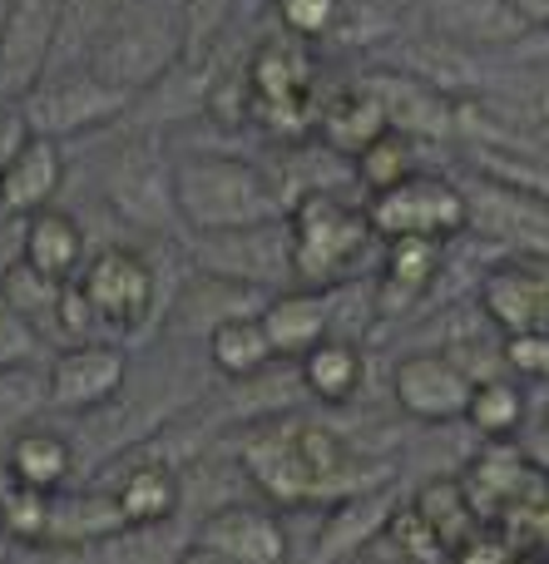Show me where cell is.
Here are the masks:
<instances>
[{
	"mask_svg": "<svg viewBox=\"0 0 549 564\" xmlns=\"http://www.w3.org/2000/svg\"><path fill=\"white\" fill-rule=\"evenodd\" d=\"M243 466L273 506H303V500L337 506L356 490H376L392 480V470L356 476L352 466L362 460L347 456L342 436L322 421H257L243 441Z\"/></svg>",
	"mask_w": 549,
	"mask_h": 564,
	"instance_id": "1",
	"label": "cell"
},
{
	"mask_svg": "<svg viewBox=\"0 0 549 564\" xmlns=\"http://www.w3.org/2000/svg\"><path fill=\"white\" fill-rule=\"evenodd\" d=\"M174 198L184 234H228L287 218L267 184L263 164L223 154V149H188L174 159Z\"/></svg>",
	"mask_w": 549,
	"mask_h": 564,
	"instance_id": "2",
	"label": "cell"
},
{
	"mask_svg": "<svg viewBox=\"0 0 549 564\" xmlns=\"http://www.w3.org/2000/svg\"><path fill=\"white\" fill-rule=\"evenodd\" d=\"M188 59V30L184 10L174 0H129L114 15V25L99 35V45L89 50L85 69L105 85L139 95L154 89L174 75Z\"/></svg>",
	"mask_w": 549,
	"mask_h": 564,
	"instance_id": "3",
	"label": "cell"
},
{
	"mask_svg": "<svg viewBox=\"0 0 549 564\" xmlns=\"http://www.w3.org/2000/svg\"><path fill=\"white\" fill-rule=\"evenodd\" d=\"M293 228V273L297 288H342L352 273L376 253L382 234L372 228L366 204H352L347 194H312L287 214Z\"/></svg>",
	"mask_w": 549,
	"mask_h": 564,
	"instance_id": "4",
	"label": "cell"
},
{
	"mask_svg": "<svg viewBox=\"0 0 549 564\" xmlns=\"http://www.w3.org/2000/svg\"><path fill=\"white\" fill-rule=\"evenodd\" d=\"M188 258L198 273H213L228 282H248L263 292H287L297 288L293 273V228L287 218L253 228H228V234H184Z\"/></svg>",
	"mask_w": 549,
	"mask_h": 564,
	"instance_id": "5",
	"label": "cell"
},
{
	"mask_svg": "<svg viewBox=\"0 0 549 564\" xmlns=\"http://www.w3.org/2000/svg\"><path fill=\"white\" fill-rule=\"evenodd\" d=\"M366 214H372V228L382 234V243H392V238H436V243H451V238L471 234V204H465L461 178H446L436 169H421L406 184L372 194Z\"/></svg>",
	"mask_w": 549,
	"mask_h": 564,
	"instance_id": "6",
	"label": "cell"
},
{
	"mask_svg": "<svg viewBox=\"0 0 549 564\" xmlns=\"http://www.w3.org/2000/svg\"><path fill=\"white\" fill-rule=\"evenodd\" d=\"M465 204H471V234L505 248L510 258H540L549 263V198L491 174H465Z\"/></svg>",
	"mask_w": 549,
	"mask_h": 564,
	"instance_id": "7",
	"label": "cell"
},
{
	"mask_svg": "<svg viewBox=\"0 0 549 564\" xmlns=\"http://www.w3.org/2000/svg\"><path fill=\"white\" fill-rule=\"evenodd\" d=\"M248 85H253L257 124H267L283 139L317 134V85H312V59H307L303 40L297 45H257L248 59Z\"/></svg>",
	"mask_w": 549,
	"mask_h": 564,
	"instance_id": "8",
	"label": "cell"
},
{
	"mask_svg": "<svg viewBox=\"0 0 549 564\" xmlns=\"http://www.w3.org/2000/svg\"><path fill=\"white\" fill-rule=\"evenodd\" d=\"M134 95L95 79L89 69H69V75H50L20 99L30 134H50V139H75V134H95V129L114 124L129 115Z\"/></svg>",
	"mask_w": 549,
	"mask_h": 564,
	"instance_id": "9",
	"label": "cell"
},
{
	"mask_svg": "<svg viewBox=\"0 0 549 564\" xmlns=\"http://www.w3.org/2000/svg\"><path fill=\"white\" fill-rule=\"evenodd\" d=\"M105 198L139 228H154V234L184 228L174 198V159H164L154 139H129L114 149L105 169Z\"/></svg>",
	"mask_w": 549,
	"mask_h": 564,
	"instance_id": "10",
	"label": "cell"
},
{
	"mask_svg": "<svg viewBox=\"0 0 549 564\" xmlns=\"http://www.w3.org/2000/svg\"><path fill=\"white\" fill-rule=\"evenodd\" d=\"M362 85L372 89V99L386 115V129H396V134H411V139H421V144L461 139L465 99L436 89L431 79L411 75V69H402V65H382V69H366Z\"/></svg>",
	"mask_w": 549,
	"mask_h": 564,
	"instance_id": "11",
	"label": "cell"
},
{
	"mask_svg": "<svg viewBox=\"0 0 549 564\" xmlns=\"http://www.w3.org/2000/svg\"><path fill=\"white\" fill-rule=\"evenodd\" d=\"M79 292H85L89 312L99 327L134 332L154 312V263L134 248H99L85 268H79Z\"/></svg>",
	"mask_w": 549,
	"mask_h": 564,
	"instance_id": "12",
	"label": "cell"
},
{
	"mask_svg": "<svg viewBox=\"0 0 549 564\" xmlns=\"http://www.w3.org/2000/svg\"><path fill=\"white\" fill-rule=\"evenodd\" d=\"M59 0H0V95L25 99L45 79Z\"/></svg>",
	"mask_w": 549,
	"mask_h": 564,
	"instance_id": "13",
	"label": "cell"
},
{
	"mask_svg": "<svg viewBox=\"0 0 549 564\" xmlns=\"http://www.w3.org/2000/svg\"><path fill=\"white\" fill-rule=\"evenodd\" d=\"M471 391H475V381L465 377V367L451 351H411L392 371L396 406H402V416L421 421V426L461 421L465 406H471Z\"/></svg>",
	"mask_w": 549,
	"mask_h": 564,
	"instance_id": "14",
	"label": "cell"
},
{
	"mask_svg": "<svg viewBox=\"0 0 549 564\" xmlns=\"http://www.w3.org/2000/svg\"><path fill=\"white\" fill-rule=\"evenodd\" d=\"M50 406L59 411H99L129 381V351L114 341H79L50 361Z\"/></svg>",
	"mask_w": 549,
	"mask_h": 564,
	"instance_id": "15",
	"label": "cell"
},
{
	"mask_svg": "<svg viewBox=\"0 0 549 564\" xmlns=\"http://www.w3.org/2000/svg\"><path fill=\"white\" fill-rule=\"evenodd\" d=\"M481 307L505 337L549 332V263L540 258H505L481 278Z\"/></svg>",
	"mask_w": 549,
	"mask_h": 564,
	"instance_id": "16",
	"label": "cell"
},
{
	"mask_svg": "<svg viewBox=\"0 0 549 564\" xmlns=\"http://www.w3.org/2000/svg\"><path fill=\"white\" fill-rule=\"evenodd\" d=\"M65 188V139L25 134L15 154L0 164V218H35L55 208V194Z\"/></svg>",
	"mask_w": 549,
	"mask_h": 564,
	"instance_id": "17",
	"label": "cell"
},
{
	"mask_svg": "<svg viewBox=\"0 0 549 564\" xmlns=\"http://www.w3.org/2000/svg\"><path fill=\"white\" fill-rule=\"evenodd\" d=\"M194 540L233 564H287V530L267 506H213L198 520Z\"/></svg>",
	"mask_w": 549,
	"mask_h": 564,
	"instance_id": "18",
	"label": "cell"
},
{
	"mask_svg": "<svg viewBox=\"0 0 549 564\" xmlns=\"http://www.w3.org/2000/svg\"><path fill=\"white\" fill-rule=\"evenodd\" d=\"M392 520H396V500H392V490H382V486L337 500V506H327V520H322V530H317L312 564L356 560L366 545H376V540L392 530Z\"/></svg>",
	"mask_w": 549,
	"mask_h": 564,
	"instance_id": "19",
	"label": "cell"
},
{
	"mask_svg": "<svg viewBox=\"0 0 549 564\" xmlns=\"http://www.w3.org/2000/svg\"><path fill=\"white\" fill-rule=\"evenodd\" d=\"M441 268H446V243H436V238H392V243H382V273H376L382 317L411 312L436 288Z\"/></svg>",
	"mask_w": 549,
	"mask_h": 564,
	"instance_id": "20",
	"label": "cell"
},
{
	"mask_svg": "<svg viewBox=\"0 0 549 564\" xmlns=\"http://www.w3.org/2000/svg\"><path fill=\"white\" fill-rule=\"evenodd\" d=\"M263 327L277 361H303L307 351L332 337V297L317 288L273 292V302L263 307Z\"/></svg>",
	"mask_w": 549,
	"mask_h": 564,
	"instance_id": "21",
	"label": "cell"
},
{
	"mask_svg": "<svg viewBox=\"0 0 549 564\" xmlns=\"http://www.w3.org/2000/svg\"><path fill=\"white\" fill-rule=\"evenodd\" d=\"M273 302V292L263 288H248V282H228V278H213V273H198L178 292V327L184 332H198L208 341V332L223 327L233 317H263V307Z\"/></svg>",
	"mask_w": 549,
	"mask_h": 564,
	"instance_id": "22",
	"label": "cell"
},
{
	"mask_svg": "<svg viewBox=\"0 0 549 564\" xmlns=\"http://www.w3.org/2000/svg\"><path fill=\"white\" fill-rule=\"evenodd\" d=\"M20 258L40 273L59 278V282H75L79 268L89 263L85 258V228L75 224V214L65 208H45V214L25 218V234H20Z\"/></svg>",
	"mask_w": 549,
	"mask_h": 564,
	"instance_id": "23",
	"label": "cell"
},
{
	"mask_svg": "<svg viewBox=\"0 0 549 564\" xmlns=\"http://www.w3.org/2000/svg\"><path fill=\"white\" fill-rule=\"evenodd\" d=\"M317 134H322L337 154L356 159L362 149H372L376 139L386 134V115L372 99V89L356 79V85H347L342 95H332L322 105V115H317Z\"/></svg>",
	"mask_w": 549,
	"mask_h": 564,
	"instance_id": "24",
	"label": "cell"
},
{
	"mask_svg": "<svg viewBox=\"0 0 549 564\" xmlns=\"http://www.w3.org/2000/svg\"><path fill=\"white\" fill-rule=\"evenodd\" d=\"M119 510H124L129 530H154L164 520L178 516V500H184V476H178L168 460H144L134 466L114 490Z\"/></svg>",
	"mask_w": 549,
	"mask_h": 564,
	"instance_id": "25",
	"label": "cell"
},
{
	"mask_svg": "<svg viewBox=\"0 0 549 564\" xmlns=\"http://www.w3.org/2000/svg\"><path fill=\"white\" fill-rule=\"evenodd\" d=\"M129 0H59V25H55V50H50V75H69V69H85L89 50L99 45L114 15Z\"/></svg>",
	"mask_w": 549,
	"mask_h": 564,
	"instance_id": "26",
	"label": "cell"
},
{
	"mask_svg": "<svg viewBox=\"0 0 549 564\" xmlns=\"http://www.w3.org/2000/svg\"><path fill=\"white\" fill-rule=\"evenodd\" d=\"M362 347L347 337H327L322 347H312L303 361H297V377H303V391L307 397H317L322 406H342V401L356 397V387H362Z\"/></svg>",
	"mask_w": 549,
	"mask_h": 564,
	"instance_id": "27",
	"label": "cell"
},
{
	"mask_svg": "<svg viewBox=\"0 0 549 564\" xmlns=\"http://www.w3.org/2000/svg\"><path fill=\"white\" fill-rule=\"evenodd\" d=\"M208 361H213V371L228 381L263 377L277 361L263 317H233V322H223V327H213L208 332Z\"/></svg>",
	"mask_w": 549,
	"mask_h": 564,
	"instance_id": "28",
	"label": "cell"
},
{
	"mask_svg": "<svg viewBox=\"0 0 549 564\" xmlns=\"http://www.w3.org/2000/svg\"><path fill=\"white\" fill-rule=\"evenodd\" d=\"M6 466L15 476V486L55 496L69 480V470H75V456H69V441L55 436V431H15L6 451Z\"/></svg>",
	"mask_w": 549,
	"mask_h": 564,
	"instance_id": "29",
	"label": "cell"
},
{
	"mask_svg": "<svg viewBox=\"0 0 549 564\" xmlns=\"http://www.w3.org/2000/svg\"><path fill=\"white\" fill-rule=\"evenodd\" d=\"M65 292H69V282L40 273V268H30L25 258H15V263L0 273V297H6L10 307H15L20 317H25L30 327L40 332V337H59V312H65Z\"/></svg>",
	"mask_w": 549,
	"mask_h": 564,
	"instance_id": "30",
	"label": "cell"
},
{
	"mask_svg": "<svg viewBox=\"0 0 549 564\" xmlns=\"http://www.w3.org/2000/svg\"><path fill=\"white\" fill-rule=\"evenodd\" d=\"M129 520L114 496H69L55 500V520H50L45 545H105V540L124 535Z\"/></svg>",
	"mask_w": 549,
	"mask_h": 564,
	"instance_id": "31",
	"label": "cell"
},
{
	"mask_svg": "<svg viewBox=\"0 0 549 564\" xmlns=\"http://www.w3.org/2000/svg\"><path fill=\"white\" fill-rule=\"evenodd\" d=\"M421 154H426L421 139L386 129L372 149H362V154L352 159V164H356V184H362L366 194H386V188H396V184H406V178L421 174V169H426Z\"/></svg>",
	"mask_w": 549,
	"mask_h": 564,
	"instance_id": "32",
	"label": "cell"
},
{
	"mask_svg": "<svg viewBox=\"0 0 549 564\" xmlns=\"http://www.w3.org/2000/svg\"><path fill=\"white\" fill-rule=\"evenodd\" d=\"M416 516H421L426 525L441 535V545L451 550V555L471 545V535H465V530L481 520V516H475V506H471V496H465V486H461V480H451V476L421 486V496H416Z\"/></svg>",
	"mask_w": 549,
	"mask_h": 564,
	"instance_id": "33",
	"label": "cell"
},
{
	"mask_svg": "<svg viewBox=\"0 0 549 564\" xmlns=\"http://www.w3.org/2000/svg\"><path fill=\"white\" fill-rule=\"evenodd\" d=\"M465 421H471L485 441H510L515 431L525 426V391H520V381H515V377L475 381L471 406H465Z\"/></svg>",
	"mask_w": 549,
	"mask_h": 564,
	"instance_id": "34",
	"label": "cell"
},
{
	"mask_svg": "<svg viewBox=\"0 0 549 564\" xmlns=\"http://www.w3.org/2000/svg\"><path fill=\"white\" fill-rule=\"evenodd\" d=\"M50 520H55V496L15 486L6 496V506H0V535H6L10 545H45Z\"/></svg>",
	"mask_w": 549,
	"mask_h": 564,
	"instance_id": "35",
	"label": "cell"
},
{
	"mask_svg": "<svg viewBox=\"0 0 549 564\" xmlns=\"http://www.w3.org/2000/svg\"><path fill=\"white\" fill-rule=\"evenodd\" d=\"M40 406H50V377H40L30 367L0 371V436L20 431Z\"/></svg>",
	"mask_w": 549,
	"mask_h": 564,
	"instance_id": "36",
	"label": "cell"
},
{
	"mask_svg": "<svg viewBox=\"0 0 549 564\" xmlns=\"http://www.w3.org/2000/svg\"><path fill=\"white\" fill-rule=\"evenodd\" d=\"M273 15L293 40H327L342 30L347 0H273Z\"/></svg>",
	"mask_w": 549,
	"mask_h": 564,
	"instance_id": "37",
	"label": "cell"
},
{
	"mask_svg": "<svg viewBox=\"0 0 549 564\" xmlns=\"http://www.w3.org/2000/svg\"><path fill=\"white\" fill-rule=\"evenodd\" d=\"M243 0H188L184 6V30H188V59H204L208 50L223 40V30L238 20Z\"/></svg>",
	"mask_w": 549,
	"mask_h": 564,
	"instance_id": "38",
	"label": "cell"
},
{
	"mask_svg": "<svg viewBox=\"0 0 549 564\" xmlns=\"http://www.w3.org/2000/svg\"><path fill=\"white\" fill-rule=\"evenodd\" d=\"M40 341H45V337H40V332L30 327V322L20 317L6 297H0V371L30 367V361H35V351H40Z\"/></svg>",
	"mask_w": 549,
	"mask_h": 564,
	"instance_id": "39",
	"label": "cell"
},
{
	"mask_svg": "<svg viewBox=\"0 0 549 564\" xmlns=\"http://www.w3.org/2000/svg\"><path fill=\"white\" fill-rule=\"evenodd\" d=\"M505 367L520 371V377L549 381V332H520V337H505Z\"/></svg>",
	"mask_w": 549,
	"mask_h": 564,
	"instance_id": "40",
	"label": "cell"
},
{
	"mask_svg": "<svg viewBox=\"0 0 549 564\" xmlns=\"http://www.w3.org/2000/svg\"><path fill=\"white\" fill-rule=\"evenodd\" d=\"M501 59H515V65H549V20L545 25H530L525 35H515L510 45L501 50Z\"/></svg>",
	"mask_w": 549,
	"mask_h": 564,
	"instance_id": "41",
	"label": "cell"
},
{
	"mask_svg": "<svg viewBox=\"0 0 549 564\" xmlns=\"http://www.w3.org/2000/svg\"><path fill=\"white\" fill-rule=\"evenodd\" d=\"M174 564H233V560H228V555H218L213 545H198V540H188V545H184V555H178Z\"/></svg>",
	"mask_w": 549,
	"mask_h": 564,
	"instance_id": "42",
	"label": "cell"
},
{
	"mask_svg": "<svg viewBox=\"0 0 549 564\" xmlns=\"http://www.w3.org/2000/svg\"><path fill=\"white\" fill-rule=\"evenodd\" d=\"M510 564H549V555H545V550H515Z\"/></svg>",
	"mask_w": 549,
	"mask_h": 564,
	"instance_id": "43",
	"label": "cell"
},
{
	"mask_svg": "<svg viewBox=\"0 0 549 564\" xmlns=\"http://www.w3.org/2000/svg\"><path fill=\"white\" fill-rule=\"evenodd\" d=\"M10 490H15V476H10V466H0V506H6Z\"/></svg>",
	"mask_w": 549,
	"mask_h": 564,
	"instance_id": "44",
	"label": "cell"
},
{
	"mask_svg": "<svg viewBox=\"0 0 549 564\" xmlns=\"http://www.w3.org/2000/svg\"><path fill=\"white\" fill-rule=\"evenodd\" d=\"M530 149H549V129H545V134H540V139H535V144H530Z\"/></svg>",
	"mask_w": 549,
	"mask_h": 564,
	"instance_id": "45",
	"label": "cell"
},
{
	"mask_svg": "<svg viewBox=\"0 0 549 564\" xmlns=\"http://www.w3.org/2000/svg\"><path fill=\"white\" fill-rule=\"evenodd\" d=\"M174 6H178V10H184V6H188V0H174Z\"/></svg>",
	"mask_w": 549,
	"mask_h": 564,
	"instance_id": "46",
	"label": "cell"
},
{
	"mask_svg": "<svg viewBox=\"0 0 549 564\" xmlns=\"http://www.w3.org/2000/svg\"><path fill=\"white\" fill-rule=\"evenodd\" d=\"M540 154H549V149H540Z\"/></svg>",
	"mask_w": 549,
	"mask_h": 564,
	"instance_id": "47",
	"label": "cell"
}]
</instances>
